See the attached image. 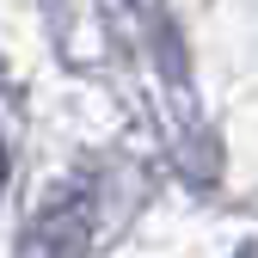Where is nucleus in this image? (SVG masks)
<instances>
[{"mask_svg":"<svg viewBox=\"0 0 258 258\" xmlns=\"http://www.w3.org/2000/svg\"><path fill=\"white\" fill-rule=\"evenodd\" d=\"M0 184H7V154H0Z\"/></svg>","mask_w":258,"mask_h":258,"instance_id":"f257e3e1","label":"nucleus"}]
</instances>
